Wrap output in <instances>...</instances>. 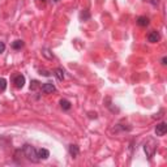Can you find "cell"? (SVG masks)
I'll return each instance as SVG.
<instances>
[{"mask_svg":"<svg viewBox=\"0 0 167 167\" xmlns=\"http://www.w3.org/2000/svg\"><path fill=\"white\" fill-rule=\"evenodd\" d=\"M22 152H24V154H25V157L27 158V159H30V161H33V162H38V161H41V159L38 158L37 149H35L34 146H31V145H29V144L24 145Z\"/></svg>","mask_w":167,"mask_h":167,"instance_id":"obj_1","label":"cell"},{"mask_svg":"<svg viewBox=\"0 0 167 167\" xmlns=\"http://www.w3.org/2000/svg\"><path fill=\"white\" fill-rule=\"evenodd\" d=\"M144 150L146 153V157L152 158L154 154H156V150H157V141L154 140V138H149L144 145Z\"/></svg>","mask_w":167,"mask_h":167,"instance_id":"obj_2","label":"cell"},{"mask_svg":"<svg viewBox=\"0 0 167 167\" xmlns=\"http://www.w3.org/2000/svg\"><path fill=\"white\" fill-rule=\"evenodd\" d=\"M13 84L17 89H21V87H24V85H25V77H24L22 74H17V76H14V78H13Z\"/></svg>","mask_w":167,"mask_h":167,"instance_id":"obj_3","label":"cell"},{"mask_svg":"<svg viewBox=\"0 0 167 167\" xmlns=\"http://www.w3.org/2000/svg\"><path fill=\"white\" fill-rule=\"evenodd\" d=\"M167 132V124L166 123H159V124H157L156 127V134L157 136H165V133Z\"/></svg>","mask_w":167,"mask_h":167,"instance_id":"obj_4","label":"cell"},{"mask_svg":"<svg viewBox=\"0 0 167 167\" xmlns=\"http://www.w3.org/2000/svg\"><path fill=\"white\" fill-rule=\"evenodd\" d=\"M55 90H56V87H55L54 84H51V82H46L45 85L42 86V91L45 94H51V93H54Z\"/></svg>","mask_w":167,"mask_h":167,"instance_id":"obj_5","label":"cell"},{"mask_svg":"<svg viewBox=\"0 0 167 167\" xmlns=\"http://www.w3.org/2000/svg\"><path fill=\"white\" fill-rule=\"evenodd\" d=\"M159 38H161V35H159V33H158V31H156V30L150 31L149 35H148V41H149L150 43H157L158 41H159Z\"/></svg>","mask_w":167,"mask_h":167,"instance_id":"obj_6","label":"cell"},{"mask_svg":"<svg viewBox=\"0 0 167 167\" xmlns=\"http://www.w3.org/2000/svg\"><path fill=\"white\" fill-rule=\"evenodd\" d=\"M37 154H38L39 159H47V158L50 157V152L47 149H39V150H37Z\"/></svg>","mask_w":167,"mask_h":167,"instance_id":"obj_7","label":"cell"},{"mask_svg":"<svg viewBox=\"0 0 167 167\" xmlns=\"http://www.w3.org/2000/svg\"><path fill=\"white\" fill-rule=\"evenodd\" d=\"M69 154L73 158H77V156L80 154V148L77 145H69Z\"/></svg>","mask_w":167,"mask_h":167,"instance_id":"obj_8","label":"cell"},{"mask_svg":"<svg viewBox=\"0 0 167 167\" xmlns=\"http://www.w3.org/2000/svg\"><path fill=\"white\" fill-rule=\"evenodd\" d=\"M137 24L140 26H148L149 25V18L145 17V16H141V17L137 18Z\"/></svg>","mask_w":167,"mask_h":167,"instance_id":"obj_9","label":"cell"},{"mask_svg":"<svg viewBox=\"0 0 167 167\" xmlns=\"http://www.w3.org/2000/svg\"><path fill=\"white\" fill-rule=\"evenodd\" d=\"M55 76L58 77L59 81H63L64 80V71H63L61 68H56L55 69Z\"/></svg>","mask_w":167,"mask_h":167,"instance_id":"obj_10","label":"cell"},{"mask_svg":"<svg viewBox=\"0 0 167 167\" xmlns=\"http://www.w3.org/2000/svg\"><path fill=\"white\" fill-rule=\"evenodd\" d=\"M60 106H61V109H63V110L68 111V110L71 109V102H69V101H67V99H61V101H60Z\"/></svg>","mask_w":167,"mask_h":167,"instance_id":"obj_11","label":"cell"},{"mask_svg":"<svg viewBox=\"0 0 167 167\" xmlns=\"http://www.w3.org/2000/svg\"><path fill=\"white\" fill-rule=\"evenodd\" d=\"M22 47H24V42L20 41V39H18V41H14L13 43H12V49H13V50H20V49H22Z\"/></svg>","mask_w":167,"mask_h":167,"instance_id":"obj_12","label":"cell"},{"mask_svg":"<svg viewBox=\"0 0 167 167\" xmlns=\"http://www.w3.org/2000/svg\"><path fill=\"white\" fill-rule=\"evenodd\" d=\"M5 89H7V80L0 77V91H4Z\"/></svg>","mask_w":167,"mask_h":167,"instance_id":"obj_13","label":"cell"},{"mask_svg":"<svg viewBox=\"0 0 167 167\" xmlns=\"http://www.w3.org/2000/svg\"><path fill=\"white\" fill-rule=\"evenodd\" d=\"M42 54H43V56H46L47 59H52L54 58V55L50 52V50H47V49H43L42 50Z\"/></svg>","mask_w":167,"mask_h":167,"instance_id":"obj_14","label":"cell"},{"mask_svg":"<svg viewBox=\"0 0 167 167\" xmlns=\"http://www.w3.org/2000/svg\"><path fill=\"white\" fill-rule=\"evenodd\" d=\"M90 16H89V12L87 11H84V12H81V14H80V18L81 20H87Z\"/></svg>","mask_w":167,"mask_h":167,"instance_id":"obj_15","label":"cell"},{"mask_svg":"<svg viewBox=\"0 0 167 167\" xmlns=\"http://www.w3.org/2000/svg\"><path fill=\"white\" fill-rule=\"evenodd\" d=\"M39 86V82L38 81H31V85H30V90H35L37 87Z\"/></svg>","mask_w":167,"mask_h":167,"instance_id":"obj_16","label":"cell"},{"mask_svg":"<svg viewBox=\"0 0 167 167\" xmlns=\"http://www.w3.org/2000/svg\"><path fill=\"white\" fill-rule=\"evenodd\" d=\"M5 51V43L4 42H0V54Z\"/></svg>","mask_w":167,"mask_h":167,"instance_id":"obj_17","label":"cell"},{"mask_svg":"<svg viewBox=\"0 0 167 167\" xmlns=\"http://www.w3.org/2000/svg\"><path fill=\"white\" fill-rule=\"evenodd\" d=\"M41 74H43V76H50V73L46 72V71H41Z\"/></svg>","mask_w":167,"mask_h":167,"instance_id":"obj_18","label":"cell"},{"mask_svg":"<svg viewBox=\"0 0 167 167\" xmlns=\"http://www.w3.org/2000/svg\"><path fill=\"white\" fill-rule=\"evenodd\" d=\"M162 64H163V65H166V64H167V58H166V56H165L163 59H162Z\"/></svg>","mask_w":167,"mask_h":167,"instance_id":"obj_19","label":"cell"},{"mask_svg":"<svg viewBox=\"0 0 167 167\" xmlns=\"http://www.w3.org/2000/svg\"><path fill=\"white\" fill-rule=\"evenodd\" d=\"M150 2H152L154 5H157V4H158V0H150Z\"/></svg>","mask_w":167,"mask_h":167,"instance_id":"obj_20","label":"cell"},{"mask_svg":"<svg viewBox=\"0 0 167 167\" xmlns=\"http://www.w3.org/2000/svg\"><path fill=\"white\" fill-rule=\"evenodd\" d=\"M54 2H59V0H54Z\"/></svg>","mask_w":167,"mask_h":167,"instance_id":"obj_21","label":"cell"}]
</instances>
